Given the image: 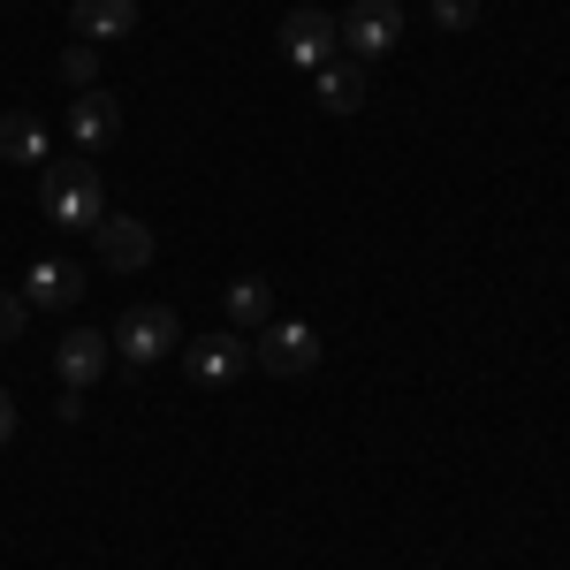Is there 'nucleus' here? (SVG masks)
I'll return each instance as SVG.
<instances>
[{
  "label": "nucleus",
  "instance_id": "nucleus-15",
  "mask_svg": "<svg viewBox=\"0 0 570 570\" xmlns=\"http://www.w3.org/2000/svg\"><path fill=\"white\" fill-rule=\"evenodd\" d=\"M61 85H69V91H91V85H99V46H91V39H69V46H61Z\"/></svg>",
  "mask_w": 570,
  "mask_h": 570
},
{
  "label": "nucleus",
  "instance_id": "nucleus-10",
  "mask_svg": "<svg viewBox=\"0 0 570 570\" xmlns=\"http://www.w3.org/2000/svg\"><path fill=\"white\" fill-rule=\"evenodd\" d=\"M69 31L91 46H122L137 31V0H69Z\"/></svg>",
  "mask_w": 570,
  "mask_h": 570
},
{
  "label": "nucleus",
  "instance_id": "nucleus-6",
  "mask_svg": "<svg viewBox=\"0 0 570 570\" xmlns=\"http://www.w3.org/2000/svg\"><path fill=\"white\" fill-rule=\"evenodd\" d=\"M252 365H266L274 381H297V373H312V365H320V335H312L305 320H274V327H259Z\"/></svg>",
  "mask_w": 570,
  "mask_h": 570
},
{
  "label": "nucleus",
  "instance_id": "nucleus-16",
  "mask_svg": "<svg viewBox=\"0 0 570 570\" xmlns=\"http://www.w3.org/2000/svg\"><path fill=\"white\" fill-rule=\"evenodd\" d=\"M434 23L441 31H472L480 23V0H434Z\"/></svg>",
  "mask_w": 570,
  "mask_h": 570
},
{
  "label": "nucleus",
  "instance_id": "nucleus-2",
  "mask_svg": "<svg viewBox=\"0 0 570 570\" xmlns=\"http://www.w3.org/2000/svg\"><path fill=\"white\" fill-rule=\"evenodd\" d=\"M107 343L122 351V365H160V357L183 351V320L168 305H137V312H122V327Z\"/></svg>",
  "mask_w": 570,
  "mask_h": 570
},
{
  "label": "nucleus",
  "instance_id": "nucleus-14",
  "mask_svg": "<svg viewBox=\"0 0 570 570\" xmlns=\"http://www.w3.org/2000/svg\"><path fill=\"white\" fill-rule=\"evenodd\" d=\"M312 91H320L327 115H357V107H365V61H327V69H312Z\"/></svg>",
  "mask_w": 570,
  "mask_h": 570
},
{
  "label": "nucleus",
  "instance_id": "nucleus-13",
  "mask_svg": "<svg viewBox=\"0 0 570 570\" xmlns=\"http://www.w3.org/2000/svg\"><path fill=\"white\" fill-rule=\"evenodd\" d=\"M220 305H228V327H236V335H244V327L259 335V327H274V282H266V274H236V282L220 289Z\"/></svg>",
  "mask_w": 570,
  "mask_h": 570
},
{
  "label": "nucleus",
  "instance_id": "nucleus-4",
  "mask_svg": "<svg viewBox=\"0 0 570 570\" xmlns=\"http://www.w3.org/2000/svg\"><path fill=\"white\" fill-rule=\"evenodd\" d=\"M274 46H282V61H289V69H327V61H335V46H343V31H335V16H327V8H289V16H282V31H274Z\"/></svg>",
  "mask_w": 570,
  "mask_h": 570
},
{
  "label": "nucleus",
  "instance_id": "nucleus-12",
  "mask_svg": "<svg viewBox=\"0 0 570 570\" xmlns=\"http://www.w3.org/2000/svg\"><path fill=\"white\" fill-rule=\"evenodd\" d=\"M77 297H85V266L77 259H39L31 274H23V305L61 312V305H77Z\"/></svg>",
  "mask_w": 570,
  "mask_h": 570
},
{
  "label": "nucleus",
  "instance_id": "nucleus-8",
  "mask_svg": "<svg viewBox=\"0 0 570 570\" xmlns=\"http://www.w3.org/2000/svg\"><path fill=\"white\" fill-rule=\"evenodd\" d=\"M107 365H115V343H107L99 327H69V335H61V351H53V373H61V389H77V395H85L91 381L107 373Z\"/></svg>",
  "mask_w": 570,
  "mask_h": 570
},
{
  "label": "nucleus",
  "instance_id": "nucleus-11",
  "mask_svg": "<svg viewBox=\"0 0 570 570\" xmlns=\"http://www.w3.org/2000/svg\"><path fill=\"white\" fill-rule=\"evenodd\" d=\"M46 160H53L46 122L23 115V107H8V115H0V168H46Z\"/></svg>",
  "mask_w": 570,
  "mask_h": 570
},
{
  "label": "nucleus",
  "instance_id": "nucleus-17",
  "mask_svg": "<svg viewBox=\"0 0 570 570\" xmlns=\"http://www.w3.org/2000/svg\"><path fill=\"white\" fill-rule=\"evenodd\" d=\"M23 320H31V305H23L16 289H0V343H16V335H23Z\"/></svg>",
  "mask_w": 570,
  "mask_h": 570
},
{
  "label": "nucleus",
  "instance_id": "nucleus-18",
  "mask_svg": "<svg viewBox=\"0 0 570 570\" xmlns=\"http://www.w3.org/2000/svg\"><path fill=\"white\" fill-rule=\"evenodd\" d=\"M8 434H16V395L0 389V441H8Z\"/></svg>",
  "mask_w": 570,
  "mask_h": 570
},
{
  "label": "nucleus",
  "instance_id": "nucleus-9",
  "mask_svg": "<svg viewBox=\"0 0 570 570\" xmlns=\"http://www.w3.org/2000/svg\"><path fill=\"white\" fill-rule=\"evenodd\" d=\"M91 244H99V259L115 266V274H137V266H153V228L137 214H107L91 228Z\"/></svg>",
  "mask_w": 570,
  "mask_h": 570
},
{
  "label": "nucleus",
  "instance_id": "nucleus-3",
  "mask_svg": "<svg viewBox=\"0 0 570 570\" xmlns=\"http://www.w3.org/2000/svg\"><path fill=\"white\" fill-rule=\"evenodd\" d=\"M335 31L351 46V61H381V53L403 46V0H351L335 16Z\"/></svg>",
  "mask_w": 570,
  "mask_h": 570
},
{
  "label": "nucleus",
  "instance_id": "nucleus-7",
  "mask_svg": "<svg viewBox=\"0 0 570 570\" xmlns=\"http://www.w3.org/2000/svg\"><path fill=\"white\" fill-rule=\"evenodd\" d=\"M69 137L85 145V160H99V153L122 137V99H115V91H99V85L77 91V107H69Z\"/></svg>",
  "mask_w": 570,
  "mask_h": 570
},
{
  "label": "nucleus",
  "instance_id": "nucleus-5",
  "mask_svg": "<svg viewBox=\"0 0 570 570\" xmlns=\"http://www.w3.org/2000/svg\"><path fill=\"white\" fill-rule=\"evenodd\" d=\"M244 365H252V343H244L236 327H214V335H190V343H183V373H190L198 389H228Z\"/></svg>",
  "mask_w": 570,
  "mask_h": 570
},
{
  "label": "nucleus",
  "instance_id": "nucleus-1",
  "mask_svg": "<svg viewBox=\"0 0 570 570\" xmlns=\"http://www.w3.org/2000/svg\"><path fill=\"white\" fill-rule=\"evenodd\" d=\"M39 214L53 228H99L107 220V176H99V160H46L39 168Z\"/></svg>",
  "mask_w": 570,
  "mask_h": 570
}]
</instances>
